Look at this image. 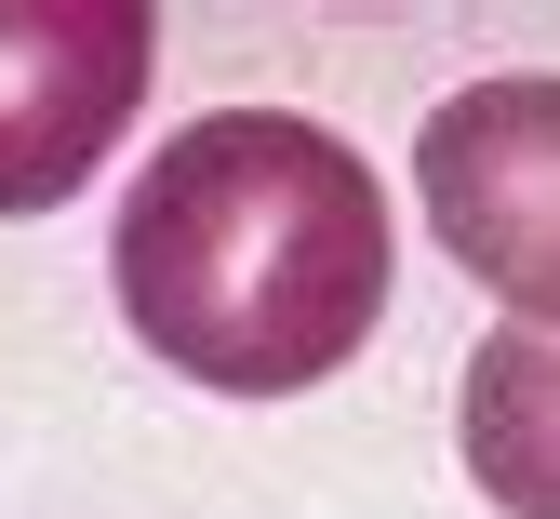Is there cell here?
Masks as SVG:
<instances>
[{
  "label": "cell",
  "mask_w": 560,
  "mask_h": 519,
  "mask_svg": "<svg viewBox=\"0 0 560 519\" xmlns=\"http://www.w3.org/2000/svg\"><path fill=\"white\" fill-rule=\"evenodd\" d=\"M107 280L133 346H161L214 400H307L387 320V187L307 107H214L133 174Z\"/></svg>",
  "instance_id": "cell-1"
},
{
  "label": "cell",
  "mask_w": 560,
  "mask_h": 519,
  "mask_svg": "<svg viewBox=\"0 0 560 519\" xmlns=\"http://www.w3.org/2000/svg\"><path fill=\"white\" fill-rule=\"evenodd\" d=\"M413 200L428 240L494 293L521 333H560V81H467L413 133Z\"/></svg>",
  "instance_id": "cell-2"
},
{
  "label": "cell",
  "mask_w": 560,
  "mask_h": 519,
  "mask_svg": "<svg viewBox=\"0 0 560 519\" xmlns=\"http://www.w3.org/2000/svg\"><path fill=\"white\" fill-rule=\"evenodd\" d=\"M161 67L148 0H0V227L67 213Z\"/></svg>",
  "instance_id": "cell-3"
},
{
  "label": "cell",
  "mask_w": 560,
  "mask_h": 519,
  "mask_svg": "<svg viewBox=\"0 0 560 519\" xmlns=\"http://www.w3.org/2000/svg\"><path fill=\"white\" fill-rule=\"evenodd\" d=\"M454 453L508 519H560V333H494L467 346L454 387Z\"/></svg>",
  "instance_id": "cell-4"
}]
</instances>
